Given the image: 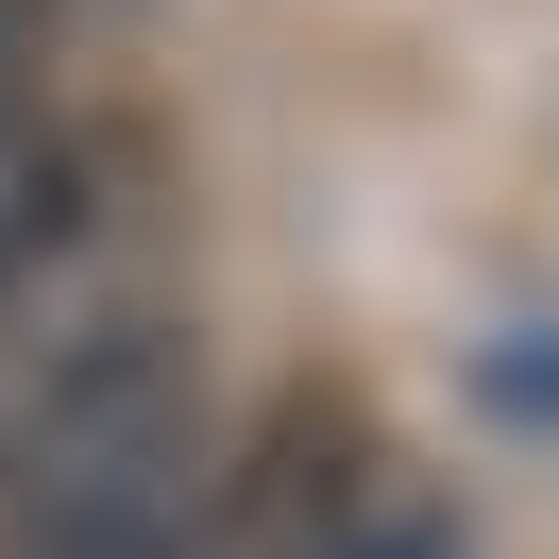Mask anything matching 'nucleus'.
<instances>
[{"mask_svg":"<svg viewBox=\"0 0 559 559\" xmlns=\"http://www.w3.org/2000/svg\"><path fill=\"white\" fill-rule=\"evenodd\" d=\"M17 525L35 559H170L187 543V356L153 322H103L17 407Z\"/></svg>","mask_w":559,"mask_h":559,"instance_id":"f257e3e1","label":"nucleus"},{"mask_svg":"<svg viewBox=\"0 0 559 559\" xmlns=\"http://www.w3.org/2000/svg\"><path fill=\"white\" fill-rule=\"evenodd\" d=\"M51 221H69V170H51V153L17 136V119H0V288H17V272L51 254Z\"/></svg>","mask_w":559,"mask_h":559,"instance_id":"f03ea898","label":"nucleus"},{"mask_svg":"<svg viewBox=\"0 0 559 559\" xmlns=\"http://www.w3.org/2000/svg\"><path fill=\"white\" fill-rule=\"evenodd\" d=\"M322 559H457V543H441L424 509H390V525H356V543H322Z\"/></svg>","mask_w":559,"mask_h":559,"instance_id":"7ed1b4c3","label":"nucleus"}]
</instances>
